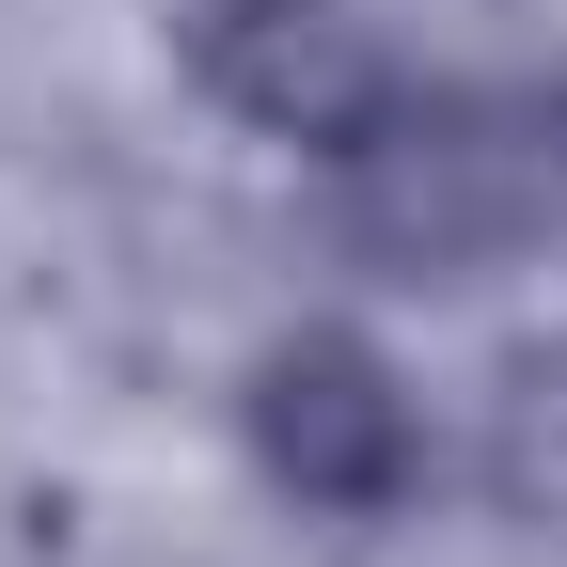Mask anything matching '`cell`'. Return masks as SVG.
<instances>
[{"instance_id": "1", "label": "cell", "mask_w": 567, "mask_h": 567, "mask_svg": "<svg viewBox=\"0 0 567 567\" xmlns=\"http://www.w3.org/2000/svg\"><path fill=\"white\" fill-rule=\"evenodd\" d=\"M268 442H284V473H300V488L363 505V488H394V457H410V410H394L379 363L316 347V363H284V379H268Z\"/></svg>"}]
</instances>
